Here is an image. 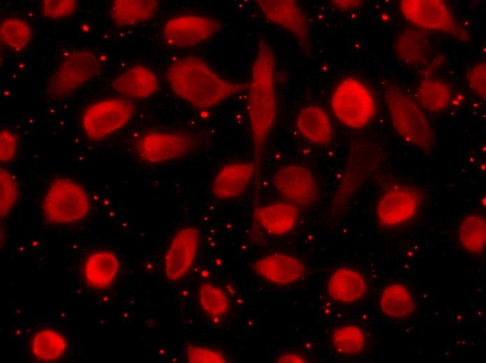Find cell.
<instances>
[{
    "mask_svg": "<svg viewBox=\"0 0 486 363\" xmlns=\"http://www.w3.org/2000/svg\"><path fill=\"white\" fill-rule=\"evenodd\" d=\"M274 68V52L270 45L265 39H261L252 66L247 103L257 185L265 144L276 117Z\"/></svg>",
    "mask_w": 486,
    "mask_h": 363,
    "instance_id": "cell-1",
    "label": "cell"
},
{
    "mask_svg": "<svg viewBox=\"0 0 486 363\" xmlns=\"http://www.w3.org/2000/svg\"><path fill=\"white\" fill-rule=\"evenodd\" d=\"M166 78L176 95L201 109L215 106L246 87L222 79L202 59L191 56L172 61Z\"/></svg>",
    "mask_w": 486,
    "mask_h": 363,
    "instance_id": "cell-2",
    "label": "cell"
},
{
    "mask_svg": "<svg viewBox=\"0 0 486 363\" xmlns=\"http://www.w3.org/2000/svg\"><path fill=\"white\" fill-rule=\"evenodd\" d=\"M383 96L392 126L404 141L425 151L432 150L435 135L418 105L392 83L384 87Z\"/></svg>",
    "mask_w": 486,
    "mask_h": 363,
    "instance_id": "cell-3",
    "label": "cell"
},
{
    "mask_svg": "<svg viewBox=\"0 0 486 363\" xmlns=\"http://www.w3.org/2000/svg\"><path fill=\"white\" fill-rule=\"evenodd\" d=\"M101 64L89 50H76L68 54L47 80L45 94L48 98H66L98 75Z\"/></svg>",
    "mask_w": 486,
    "mask_h": 363,
    "instance_id": "cell-4",
    "label": "cell"
},
{
    "mask_svg": "<svg viewBox=\"0 0 486 363\" xmlns=\"http://www.w3.org/2000/svg\"><path fill=\"white\" fill-rule=\"evenodd\" d=\"M43 208L49 222L70 223L84 218L90 206L87 193L79 184L70 179L59 178L50 185Z\"/></svg>",
    "mask_w": 486,
    "mask_h": 363,
    "instance_id": "cell-5",
    "label": "cell"
},
{
    "mask_svg": "<svg viewBox=\"0 0 486 363\" xmlns=\"http://www.w3.org/2000/svg\"><path fill=\"white\" fill-rule=\"evenodd\" d=\"M331 106L337 118L352 128L364 126L375 113L371 93L353 77H347L338 84L331 98Z\"/></svg>",
    "mask_w": 486,
    "mask_h": 363,
    "instance_id": "cell-6",
    "label": "cell"
},
{
    "mask_svg": "<svg viewBox=\"0 0 486 363\" xmlns=\"http://www.w3.org/2000/svg\"><path fill=\"white\" fill-rule=\"evenodd\" d=\"M400 10L407 20L419 27L445 33L463 42L471 40L443 1L402 0Z\"/></svg>",
    "mask_w": 486,
    "mask_h": 363,
    "instance_id": "cell-7",
    "label": "cell"
},
{
    "mask_svg": "<svg viewBox=\"0 0 486 363\" xmlns=\"http://www.w3.org/2000/svg\"><path fill=\"white\" fill-rule=\"evenodd\" d=\"M134 112L132 102L124 98H107L91 105L83 113L82 125L93 140H101L124 126Z\"/></svg>",
    "mask_w": 486,
    "mask_h": 363,
    "instance_id": "cell-8",
    "label": "cell"
},
{
    "mask_svg": "<svg viewBox=\"0 0 486 363\" xmlns=\"http://www.w3.org/2000/svg\"><path fill=\"white\" fill-rule=\"evenodd\" d=\"M421 200L420 191L416 188L403 184H392L378 199L377 219L385 227L402 225L415 216Z\"/></svg>",
    "mask_w": 486,
    "mask_h": 363,
    "instance_id": "cell-9",
    "label": "cell"
},
{
    "mask_svg": "<svg viewBox=\"0 0 486 363\" xmlns=\"http://www.w3.org/2000/svg\"><path fill=\"white\" fill-rule=\"evenodd\" d=\"M198 143V138L188 132H149L140 138L136 149L142 160L159 163L188 154Z\"/></svg>",
    "mask_w": 486,
    "mask_h": 363,
    "instance_id": "cell-10",
    "label": "cell"
},
{
    "mask_svg": "<svg viewBox=\"0 0 486 363\" xmlns=\"http://www.w3.org/2000/svg\"><path fill=\"white\" fill-rule=\"evenodd\" d=\"M272 182L277 193L296 207H309L318 199L316 179L304 166L289 165L280 168L275 172Z\"/></svg>",
    "mask_w": 486,
    "mask_h": 363,
    "instance_id": "cell-11",
    "label": "cell"
},
{
    "mask_svg": "<svg viewBox=\"0 0 486 363\" xmlns=\"http://www.w3.org/2000/svg\"><path fill=\"white\" fill-rule=\"evenodd\" d=\"M257 4L266 18L289 32L304 52L309 54L311 43L307 17L293 0H258Z\"/></svg>",
    "mask_w": 486,
    "mask_h": 363,
    "instance_id": "cell-12",
    "label": "cell"
},
{
    "mask_svg": "<svg viewBox=\"0 0 486 363\" xmlns=\"http://www.w3.org/2000/svg\"><path fill=\"white\" fill-rule=\"evenodd\" d=\"M221 28L219 21L210 17L182 15L166 22L163 36L166 43L172 47H191L210 39Z\"/></svg>",
    "mask_w": 486,
    "mask_h": 363,
    "instance_id": "cell-13",
    "label": "cell"
},
{
    "mask_svg": "<svg viewBox=\"0 0 486 363\" xmlns=\"http://www.w3.org/2000/svg\"><path fill=\"white\" fill-rule=\"evenodd\" d=\"M199 241L200 231L194 227L182 228L174 235L164 259L165 274L168 280H179L190 270Z\"/></svg>",
    "mask_w": 486,
    "mask_h": 363,
    "instance_id": "cell-14",
    "label": "cell"
},
{
    "mask_svg": "<svg viewBox=\"0 0 486 363\" xmlns=\"http://www.w3.org/2000/svg\"><path fill=\"white\" fill-rule=\"evenodd\" d=\"M253 268L263 279L280 286L296 282L306 274L305 265L300 259L283 253L263 256L253 263Z\"/></svg>",
    "mask_w": 486,
    "mask_h": 363,
    "instance_id": "cell-15",
    "label": "cell"
},
{
    "mask_svg": "<svg viewBox=\"0 0 486 363\" xmlns=\"http://www.w3.org/2000/svg\"><path fill=\"white\" fill-rule=\"evenodd\" d=\"M368 149H356L348 160L341 181L335 192L333 205L342 206L354 195L375 165Z\"/></svg>",
    "mask_w": 486,
    "mask_h": 363,
    "instance_id": "cell-16",
    "label": "cell"
},
{
    "mask_svg": "<svg viewBox=\"0 0 486 363\" xmlns=\"http://www.w3.org/2000/svg\"><path fill=\"white\" fill-rule=\"evenodd\" d=\"M256 174L254 163H236L223 166L211 185L212 193L219 199L238 196Z\"/></svg>",
    "mask_w": 486,
    "mask_h": 363,
    "instance_id": "cell-17",
    "label": "cell"
},
{
    "mask_svg": "<svg viewBox=\"0 0 486 363\" xmlns=\"http://www.w3.org/2000/svg\"><path fill=\"white\" fill-rule=\"evenodd\" d=\"M394 48L398 58L412 67L425 66L432 54L428 35L415 28H406L397 36Z\"/></svg>",
    "mask_w": 486,
    "mask_h": 363,
    "instance_id": "cell-18",
    "label": "cell"
},
{
    "mask_svg": "<svg viewBox=\"0 0 486 363\" xmlns=\"http://www.w3.org/2000/svg\"><path fill=\"white\" fill-rule=\"evenodd\" d=\"M111 86L122 96L133 98H148L159 89L155 73L140 65L131 67L117 75L112 81Z\"/></svg>",
    "mask_w": 486,
    "mask_h": 363,
    "instance_id": "cell-19",
    "label": "cell"
},
{
    "mask_svg": "<svg viewBox=\"0 0 486 363\" xmlns=\"http://www.w3.org/2000/svg\"><path fill=\"white\" fill-rule=\"evenodd\" d=\"M367 290L363 276L358 271L346 267L336 269L327 283V292L334 301L348 304L362 298Z\"/></svg>",
    "mask_w": 486,
    "mask_h": 363,
    "instance_id": "cell-20",
    "label": "cell"
},
{
    "mask_svg": "<svg viewBox=\"0 0 486 363\" xmlns=\"http://www.w3.org/2000/svg\"><path fill=\"white\" fill-rule=\"evenodd\" d=\"M258 223L269 234L281 236L289 232L295 226L297 207L289 202H277L254 209Z\"/></svg>",
    "mask_w": 486,
    "mask_h": 363,
    "instance_id": "cell-21",
    "label": "cell"
},
{
    "mask_svg": "<svg viewBox=\"0 0 486 363\" xmlns=\"http://www.w3.org/2000/svg\"><path fill=\"white\" fill-rule=\"evenodd\" d=\"M296 126L300 133L311 142L326 145L332 138V128L327 113L317 106L302 109L297 117Z\"/></svg>",
    "mask_w": 486,
    "mask_h": 363,
    "instance_id": "cell-22",
    "label": "cell"
},
{
    "mask_svg": "<svg viewBox=\"0 0 486 363\" xmlns=\"http://www.w3.org/2000/svg\"><path fill=\"white\" fill-rule=\"evenodd\" d=\"M156 0H115L110 8V16L120 27L133 26L150 20L157 12Z\"/></svg>",
    "mask_w": 486,
    "mask_h": 363,
    "instance_id": "cell-23",
    "label": "cell"
},
{
    "mask_svg": "<svg viewBox=\"0 0 486 363\" xmlns=\"http://www.w3.org/2000/svg\"><path fill=\"white\" fill-rule=\"evenodd\" d=\"M119 268V261L114 253L99 251L87 258L84 268V276L90 286L104 288L114 281Z\"/></svg>",
    "mask_w": 486,
    "mask_h": 363,
    "instance_id": "cell-24",
    "label": "cell"
},
{
    "mask_svg": "<svg viewBox=\"0 0 486 363\" xmlns=\"http://www.w3.org/2000/svg\"><path fill=\"white\" fill-rule=\"evenodd\" d=\"M418 101L427 110L439 112L446 109L451 100V90L444 81L431 76H422L416 91Z\"/></svg>",
    "mask_w": 486,
    "mask_h": 363,
    "instance_id": "cell-25",
    "label": "cell"
},
{
    "mask_svg": "<svg viewBox=\"0 0 486 363\" xmlns=\"http://www.w3.org/2000/svg\"><path fill=\"white\" fill-rule=\"evenodd\" d=\"M380 307L387 316L404 318L415 310L414 300L408 289L400 283L386 286L381 295Z\"/></svg>",
    "mask_w": 486,
    "mask_h": 363,
    "instance_id": "cell-26",
    "label": "cell"
},
{
    "mask_svg": "<svg viewBox=\"0 0 486 363\" xmlns=\"http://www.w3.org/2000/svg\"><path fill=\"white\" fill-rule=\"evenodd\" d=\"M458 237L466 250L475 254L481 253L486 240L485 218L478 214L465 217L459 225Z\"/></svg>",
    "mask_w": 486,
    "mask_h": 363,
    "instance_id": "cell-27",
    "label": "cell"
},
{
    "mask_svg": "<svg viewBox=\"0 0 486 363\" xmlns=\"http://www.w3.org/2000/svg\"><path fill=\"white\" fill-rule=\"evenodd\" d=\"M66 348L64 337L53 330L45 329L36 334L32 339L34 356L39 360L52 361L60 357Z\"/></svg>",
    "mask_w": 486,
    "mask_h": 363,
    "instance_id": "cell-28",
    "label": "cell"
},
{
    "mask_svg": "<svg viewBox=\"0 0 486 363\" xmlns=\"http://www.w3.org/2000/svg\"><path fill=\"white\" fill-rule=\"evenodd\" d=\"M332 343L334 350L342 355H358L366 346V337L361 328L353 325L339 327L332 334Z\"/></svg>",
    "mask_w": 486,
    "mask_h": 363,
    "instance_id": "cell-29",
    "label": "cell"
},
{
    "mask_svg": "<svg viewBox=\"0 0 486 363\" xmlns=\"http://www.w3.org/2000/svg\"><path fill=\"white\" fill-rule=\"evenodd\" d=\"M31 29L22 20L10 17L4 20L0 26L1 43L14 52H20L29 43Z\"/></svg>",
    "mask_w": 486,
    "mask_h": 363,
    "instance_id": "cell-30",
    "label": "cell"
},
{
    "mask_svg": "<svg viewBox=\"0 0 486 363\" xmlns=\"http://www.w3.org/2000/svg\"><path fill=\"white\" fill-rule=\"evenodd\" d=\"M198 299L202 310L212 318H221L230 310L228 295L223 289L212 283L200 284Z\"/></svg>",
    "mask_w": 486,
    "mask_h": 363,
    "instance_id": "cell-31",
    "label": "cell"
},
{
    "mask_svg": "<svg viewBox=\"0 0 486 363\" xmlns=\"http://www.w3.org/2000/svg\"><path fill=\"white\" fill-rule=\"evenodd\" d=\"M0 214L5 217L13 208L17 198V188L13 176L5 169L0 170Z\"/></svg>",
    "mask_w": 486,
    "mask_h": 363,
    "instance_id": "cell-32",
    "label": "cell"
},
{
    "mask_svg": "<svg viewBox=\"0 0 486 363\" xmlns=\"http://www.w3.org/2000/svg\"><path fill=\"white\" fill-rule=\"evenodd\" d=\"M187 360L191 363H223L226 357L221 352L209 348L188 344L186 348Z\"/></svg>",
    "mask_w": 486,
    "mask_h": 363,
    "instance_id": "cell-33",
    "label": "cell"
},
{
    "mask_svg": "<svg viewBox=\"0 0 486 363\" xmlns=\"http://www.w3.org/2000/svg\"><path fill=\"white\" fill-rule=\"evenodd\" d=\"M77 8L74 0H44L42 3V13L49 19H59L70 16Z\"/></svg>",
    "mask_w": 486,
    "mask_h": 363,
    "instance_id": "cell-34",
    "label": "cell"
},
{
    "mask_svg": "<svg viewBox=\"0 0 486 363\" xmlns=\"http://www.w3.org/2000/svg\"><path fill=\"white\" fill-rule=\"evenodd\" d=\"M486 68L485 62L473 65L467 72L466 80L470 89L485 100Z\"/></svg>",
    "mask_w": 486,
    "mask_h": 363,
    "instance_id": "cell-35",
    "label": "cell"
},
{
    "mask_svg": "<svg viewBox=\"0 0 486 363\" xmlns=\"http://www.w3.org/2000/svg\"><path fill=\"white\" fill-rule=\"evenodd\" d=\"M17 142L10 131L2 130L0 133V159L3 162L11 161L15 155Z\"/></svg>",
    "mask_w": 486,
    "mask_h": 363,
    "instance_id": "cell-36",
    "label": "cell"
},
{
    "mask_svg": "<svg viewBox=\"0 0 486 363\" xmlns=\"http://www.w3.org/2000/svg\"><path fill=\"white\" fill-rule=\"evenodd\" d=\"M277 362L304 363L307 359L297 353L288 352L279 355L277 359Z\"/></svg>",
    "mask_w": 486,
    "mask_h": 363,
    "instance_id": "cell-37",
    "label": "cell"
},
{
    "mask_svg": "<svg viewBox=\"0 0 486 363\" xmlns=\"http://www.w3.org/2000/svg\"><path fill=\"white\" fill-rule=\"evenodd\" d=\"M444 62V57L443 56H437L434 61L427 66L423 72V76H431L432 73L436 71L437 68L441 66Z\"/></svg>",
    "mask_w": 486,
    "mask_h": 363,
    "instance_id": "cell-38",
    "label": "cell"
},
{
    "mask_svg": "<svg viewBox=\"0 0 486 363\" xmlns=\"http://www.w3.org/2000/svg\"><path fill=\"white\" fill-rule=\"evenodd\" d=\"M333 4L341 9H348L351 8H355L359 6L361 3V1H333Z\"/></svg>",
    "mask_w": 486,
    "mask_h": 363,
    "instance_id": "cell-39",
    "label": "cell"
}]
</instances>
